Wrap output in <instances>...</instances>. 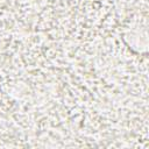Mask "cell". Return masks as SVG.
Here are the masks:
<instances>
[{
	"label": "cell",
	"instance_id": "6da1fadb",
	"mask_svg": "<svg viewBox=\"0 0 149 149\" xmlns=\"http://www.w3.org/2000/svg\"><path fill=\"white\" fill-rule=\"evenodd\" d=\"M0 100H1V91H0Z\"/></svg>",
	"mask_w": 149,
	"mask_h": 149
}]
</instances>
